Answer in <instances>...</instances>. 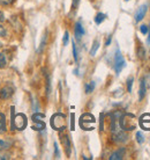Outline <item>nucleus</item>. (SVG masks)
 <instances>
[{
	"label": "nucleus",
	"mask_w": 150,
	"mask_h": 160,
	"mask_svg": "<svg viewBox=\"0 0 150 160\" xmlns=\"http://www.w3.org/2000/svg\"><path fill=\"white\" fill-rule=\"evenodd\" d=\"M119 125L125 131H132L136 129V117L133 114H124L119 118Z\"/></svg>",
	"instance_id": "nucleus-1"
},
{
	"label": "nucleus",
	"mask_w": 150,
	"mask_h": 160,
	"mask_svg": "<svg viewBox=\"0 0 150 160\" xmlns=\"http://www.w3.org/2000/svg\"><path fill=\"white\" fill-rule=\"evenodd\" d=\"M11 110H12V124H11V128L12 130L16 129V130H24L26 127H27V116L22 114V112H19L14 116V107H11Z\"/></svg>",
	"instance_id": "nucleus-2"
},
{
	"label": "nucleus",
	"mask_w": 150,
	"mask_h": 160,
	"mask_svg": "<svg viewBox=\"0 0 150 160\" xmlns=\"http://www.w3.org/2000/svg\"><path fill=\"white\" fill-rule=\"evenodd\" d=\"M51 127L57 131H63L66 129V117L63 114H60V112H57L53 116L51 117Z\"/></svg>",
	"instance_id": "nucleus-3"
},
{
	"label": "nucleus",
	"mask_w": 150,
	"mask_h": 160,
	"mask_svg": "<svg viewBox=\"0 0 150 160\" xmlns=\"http://www.w3.org/2000/svg\"><path fill=\"white\" fill-rule=\"evenodd\" d=\"M115 74L119 76V73L123 71V68L126 66V60L124 58V56L121 55V52L120 50H117L115 53Z\"/></svg>",
	"instance_id": "nucleus-4"
},
{
	"label": "nucleus",
	"mask_w": 150,
	"mask_h": 160,
	"mask_svg": "<svg viewBox=\"0 0 150 160\" xmlns=\"http://www.w3.org/2000/svg\"><path fill=\"white\" fill-rule=\"evenodd\" d=\"M96 122L95 117L94 115H91V114H83L82 116L80 117V125H81V128L83 130H92L94 127H90V124H94Z\"/></svg>",
	"instance_id": "nucleus-5"
},
{
	"label": "nucleus",
	"mask_w": 150,
	"mask_h": 160,
	"mask_svg": "<svg viewBox=\"0 0 150 160\" xmlns=\"http://www.w3.org/2000/svg\"><path fill=\"white\" fill-rule=\"evenodd\" d=\"M138 124L143 130L150 131V114H143L142 116L138 118Z\"/></svg>",
	"instance_id": "nucleus-6"
},
{
	"label": "nucleus",
	"mask_w": 150,
	"mask_h": 160,
	"mask_svg": "<svg viewBox=\"0 0 150 160\" xmlns=\"http://www.w3.org/2000/svg\"><path fill=\"white\" fill-rule=\"evenodd\" d=\"M14 94V88L12 86H5L0 92V99L1 100H8Z\"/></svg>",
	"instance_id": "nucleus-7"
},
{
	"label": "nucleus",
	"mask_w": 150,
	"mask_h": 160,
	"mask_svg": "<svg viewBox=\"0 0 150 160\" xmlns=\"http://www.w3.org/2000/svg\"><path fill=\"white\" fill-rule=\"evenodd\" d=\"M147 11H148V6L147 5H142L138 8V12L135 13V21L140 22L141 20H143V18L146 16Z\"/></svg>",
	"instance_id": "nucleus-8"
},
{
	"label": "nucleus",
	"mask_w": 150,
	"mask_h": 160,
	"mask_svg": "<svg viewBox=\"0 0 150 160\" xmlns=\"http://www.w3.org/2000/svg\"><path fill=\"white\" fill-rule=\"evenodd\" d=\"M60 138H61V143H63V148H65L66 154L69 157L71 156V140H69V137L67 135H63V136H60Z\"/></svg>",
	"instance_id": "nucleus-9"
},
{
	"label": "nucleus",
	"mask_w": 150,
	"mask_h": 160,
	"mask_svg": "<svg viewBox=\"0 0 150 160\" xmlns=\"http://www.w3.org/2000/svg\"><path fill=\"white\" fill-rule=\"evenodd\" d=\"M125 153H126V148H118L115 152H113L111 154L110 160H121L125 157Z\"/></svg>",
	"instance_id": "nucleus-10"
},
{
	"label": "nucleus",
	"mask_w": 150,
	"mask_h": 160,
	"mask_svg": "<svg viewBox=\"0 0 150 160\" xmlns=\"http://www.w3.org/2000/svg\"><path fill=\"white\" fill-rule=\"evenodd\" d=\"M74 32H75V36H76L77 40H81V37L84 35V32H84V28L82 27L81 22H76V23H75Z\"/></svg>",
	"instance_id": "nucleus-11"
},
{
	"label": "nucleus",
	"mask_w": 150,
	"mask_h": 160,
	"mask_svg": "<svg viewBox=\"0 0 150 160\" xmlns=\"http://www.w3.org/2000/svg\"><path fill=\"white\" fill-rule=\"evenodd\" d=\"M146 93H147V87H146V80L143 78L141 80V82H140V92H138V100L142 101L143 98L146 96Z\"/></svg>",
	"instance_id": "nucleus-12"
},
{
	"label": "nucleus",
	"mask_w": 150,
	"mask_h": 160,
	"mask_svg": "<svg viewBox=\"0 0 150 160\" xmlns=\"http://www.w3.org/2000/svg\"><path fill=\"white\" fill-rule=\"evenodd\" d=\"M12 146V142L7 139H0V151H6Z\"/></svg>",
	"instance_id": "nucleus-13"
},
{
	"label": "nucleus",
	"mask_w": 150,
	"mask_h": 160,
	"mask_svg": "<svg viewBox=\"0 0 150 160\" xmlns=\"http://www.w3.org/2000/svg\"><path fill=\"white\" fill-rule=\"evenodd\" d=\"M6 131V116L5 114L0 112V133Z\"/></svg>",
	"instance_id": "nucleus-14"
},
{
	"label": "nucleus",
	"mask_w": 150,
	"mask_h": 160,
	"mask_svg": "<svg viewBox=\"0 0 150 160\" xmlns=\"http://www.w3.org/2000/svg\"><path fill=\"white\" fill-rule=\"evenodd\" d=\"M34 125H32V129L36 130V131H40V130H44L45 129V124H44L43 121H40V122H34Z\"/></svg>",
	"instance_id": "nucleus-15"
},
{
	"label": "nucleus",
	"mask_w": 150,
	"mask_h": 160,
	"mask_svg": "<svg viewBox=\"0 0 150 160\" xmlns=\"http://www.w3.org/2000/svg\"><path fill=\"white\" fill-rule=\"evenodd\" d=\"M45 118V115L42 114V112H35L31 116L32 122H40V121H43Z\"/></svg>",
	"instance_id": "nucleus-16"
},
{
	"label": "nucleus",
	"mask_w": 150,
	"mask_h": 160,
	"mask_svg": "<svg viewBox=\"0 0 150 160\" xmlns=\"http://www.w3.org/2000/svg\"><path fill=\"white\" fill-rule=\"evenodd\" d=\"M7 65V57L4 52H0V68H5Z\"/></svg>",
	"instance_id": "nucleus-17"
},
{
	"label": "nucleus",
	"mask_w": 150,
	"mask_h": 160,
	"mask_svg": "<svg viewBox=\"0 0 150 160\" xmlns=\"http://www.w3.org/2000/svg\"><path fill=\"white\" fill-rule=\"evenodd\" d=\"M106 19V15L105 14H103V13H97L95 16V22L96 24H101L103 21Z\"/></svg>",
	"instance_id": "nucleus-18"
},
{
	"label": "nucleus",
	"mask_w": 150,
	"mask_h": 160,
	"mask_svg": "<svg viewBox=\"0 0 150 160\" xmlns=\"http://www.w3.org/2000/svg\"><path fill=\"white\" fill-rule=\"evenodd\" d=\"M99 48V42L98 40H95L94 41V43H92V47H91V50H90V55L91 56H95L97 50Z\"/></svg>",
	"instance_id": "nucleus-19"
},
{
	"label": "nucleus",
	"mask_w": 150,
	"mask_h": 160,
	"mask_svg": "<svg viewBox=\"0 0 150 160\" xmlns=\"http://www.w3.org/2000/svg\"><path fill=\"white\" fill-rule=\"evenodd\" d=\"M95 81H91V82H89V84L86 85V93L87 94H90V93L94 92V89H95Z\"/></svg>",
	"instance_id": "nucleus-20"
},
{
	"label": "nucleus",
	"mask_w": 150,
	"mask_h": 160,
	"mask_svg": "<svg viewBox=\"0 0 150 160\" xmlns=\"http://www.w3.org/2000/svg\"><path fill=\"white\" fill-rule=\"evenodd\" d=\"M133 82H134V78H133V77H129V78L127 79V91H128V93L132 92V87H133Z\"/></svg>",
	"instance_id": "nucleus-21"
},
{
	"label": "nucleus",
	"mask_w": 150,
	"mask_h": 160,
	"mask_svg": "<svg viewBox=\"0 0 150 160\" xmlns=\"http://www.w3.org/2000/svg\"><path fill=\"white\" fill-rule=\"evenodd\" d=\"M50 93H51V80H50V77L46 74V94L48 96L50 95Z\"/></svg>",
	"instance_id": "nucleus-22"
},
{
	"label": "nucleus",
	"mask_w": 150,
	"mask_h": 160,
	"mask_svg": "<svg viewBox=\"0 0 150 160\" xmlns=\"http://www.w3.org/2000/svg\"><path fill=\"white\" fill-rule=\"evenodd\" d=\"M136 142H138V144H143V142H144V137H143L142 132H140V131L136 132Z\"/></svg>",
	"instance_id": "nucleus-23"
},
{
	"label": "nucleus",
	"mask_w": 150,
	"mask_h": 160,
	"mask_svg": "<svg viewBox=\"0 0 150 160\" xmlns=\"http://www.w3.org/2000/svg\"><path fill=\"white\" fill-rule=\"evenodd\" d=\"M136 53H138V57L140 59H143V58H144V55H146V51H144V49L140 47V48L138 49V52H136Z\"/></svg>",
	"instance_id": "nucleus-24"
},
{
	"label": "nucleus",
	"mask_w": 150,
	"mask_h": 160,
	"mask_svg": "<svg viewBox=\"0 0 150 160\" xmlns=\"http://www.w3.org/2000/svg\"><path fill=\"white\" fill-rule=\"evenodd\" d=\"M73 56H74V60L77 63L79 62V55H77V50H76V45L73 42Z\"/></svg>",
	"instance_id": "nucleus-25"
},
{
	"label": "nucleus",
	"mask_w": 150,
	"mask_h": 160,
	"mask_svg": "<svg viewBox=\"0 0 150 160\" xmlns=\"http://www.w3.org/2000/svg\"><path fill=\"white\" fill-rule=\"evenodd\" d=\"M11 158V156L6 153L5 151H0V160H8Z\"/></svg>",
	"instance_id": "nucleus-26"
},
{
	"label": "nucleus",
	"mask_w": 150,
	"mask_h": 160,
	"mask_svg": "<svg viewBox=\"0 0 150 160\" xmlns=\"http://www.w3.org/2000/svg\"><path fill=\"white\" fill-rule=\"evenodd\" d=\"M140 32H142L143 35H147V34H148V32H149V27H148V26H146V24H142V26L140 27Z\"/></svg>",
	"instance_id": "nucleus-27"
},
{
	"label": "nucleus",
	"mask_w": 150,
	"mask_h": 160,
	"mask_svg": "<svg viewBox=\"0 0 150 160\" xmlns=\"http://www.w3.org/2000/svg\"><path fill=\"white\" fill-rule=\"evenodd\" d=\"M68 41H69V34H68V32H65V35H63V45H67Z\"/></svg>",
	"instance_id": "nucleus-28"
},
{
	"label": "nucleus",
	"mask_w": 150,
	"mask_h": 160,
	"mask_svg": "<svg viewBox=\"0 0 150 160\" xmlns=\"http://www.w3.org/2000/svg\"><path fill=\"white\" fill-rule=\"evenodd\" d=\"M15 0H0V5L2 6H8V5H12Z\"/></svg>",
	"instance_id": "nucleus-29"
},
{
	"label": "nucleus",
	"mask_w": 150,
	"mask_h": 160,
	"mask_svg": "<svg viewBox=\"0 0 150 160\" xmlns=\"http://www.w3.org/2000/svg\"><path fill=\"white\" fill-rule=\"evenodd\" d=\"M6 35H7V30H6L4 26L0 24V37H5Z\"/></svg>",
	"instance_id": "nucleus-30"
},
{
	"label": "nucleus",
	"mask_w": 150,
	"mask_h": 160,
	"mask_svg": "<svg viewBox=\"0 0 150 160\" xmlns=\"http://www.w3.org/2000/svg\"><path fill=\"white\" fill-rule=\"evenodd\" d=\"M45 43H46V34L44 35L43 40H42V42H40V49H38V52H40L42 50H43V48L45 47Z\"/></svg>",
	"instance_id": "nucleus-31"
},
{
	"label": "nucleus",
	"mask_w": 150,
	"mask_h": 160,
	"mask_svg": "<svg viewBox=\"0 0 150 160\" xmlns=\"http://www.w3.org/2000/svg\"><path fill=\"white\" fill-rule=\"evenodd\" d=\"M74 118H75V115H74V114H71V130H72V131H74V130H75Z\"/></svg>",
	"instance_id": "nucleus-32"
},
{
	"label": "nucleus",
	"mask_w": 150,
	"mask_h": 160,
	"mask_svg": "<svg viewBox=\"0 0 150 160\" xmlns=\"http://www.w3.org/2000/svg\"><path fill=\"white\" fill-rule=\"evenodd\" d=\"M80 4V0H72V7L76 8Z\"/></svg>",
	"instance_id": "nucleus-33"
},
{
	"label": "nucleus",
	"mask_w": 150,
	"mask_h": 160,
	"mask_svg": "<svg viewBox=\"0 0 150 160\" xmlns=\"http://www.w3.org/2000/svg\"><path fill=\"white\" fill-rule=\"evenodd\" d=\"M54 151H55V158H59V148H58V144L54 143Z\"/></svg>",
	"instance_id": "nucleus-34"
},
{
	"label": "nucleus",
	"mask_w": 150,
	"mask_h": 160,
	"mask_svg": "<svg viewBox=\"0 0 150 160\" xmlns=\"http://www.w3.org/2000/svg\"><path fill=\"white\" fill-rule=\"evenodd\" d=\"M111 41H112V35H109V37H107V40L105 41V47H109L111 44Z\"/></svg>",
	"instance_id": "nucleus-35"
},
{
	"label": "nucleus",
	"mask_w": 150,
	"mask_h": 160,
	"mask_svg": "<svg viewBox=\"0 0 150 160\" xmlns=\"http://www.w3.org/2000/svg\"><path fill=\"white\" fill-rule=\"evenodd\" d=\"M104 114H102L101 115V130H104V125H103V123H104Z\"/></svg>",
	"instance_id": "nucleus-36"
},
{
	"label": "nucleus",
	"mask_w": 150,
	"mask_h": 160,
	"mask_svg": "<svg viewBox=\"0 0 150 160\" xmlns=\"http://www.w3.org/2000/svg\"><path fill=\"white\" fill-rule=\"evenodd\" d=\"M5 21V15H4V13L0 11V22H4Z\"/></svg>",
	"instance_id": "nucleus-37"
},
{
	"label": "nucleus",
	"mask_w": 150,
	"mask_h": 160,
	"mask_svg": "<svg viewBox=\"0 0 150 160\" xmlns=\"http://www.w3.org/2000/svg\"><path fill=\"white\" fill-rule=\"evenodd\" d=\"M147 43L150 44V29H149V32H148V38H147Z\"/></svg>",
	"instance_id": "nucleus-38"
},
{
	"label": "nucleus",
	"mask_w": 150,
	"mask_h": 160,
	"mask_svg": "<svg viewBox=\"0 0 150 160\" xmlns=\"http://www.w3.org/2000/svg\"><path fill=\"white\" fill-rule=\"evenodd\" d=\"M125 1H129V0H125Z\"/></svg>",
	"instance_id": "nucleus-39"
},
{
	"label": "nucleus",
	"mask_w": 150,
	"mask_h": 160,
	"mask_svg": "<svg viewBox=\"0 0 150 160\" xmlns=\"http://www.w3.org/2000/svg\"><path fill=\"white\" fill-rule=\"evenodd\" d=\"M0 48H1V43H0Z\"/></svg>",
	"instance_id": "nucleus-40"
},
{
	"label": "nucleus",
	"mask_w": 150,
	"mask_h": 160,
	"mask_svg": "<svg viewBox=\"0 0 150 160\" xmlns=\"http://www.w3.org/2000/svg\"><path fill=\"white\" fill-rule=\"evenodd\" d=\"M90 1H94V0H90Z\"/></svg>",
	"instance_id": "nucleus-41"
}]
</instances>
